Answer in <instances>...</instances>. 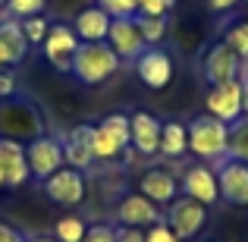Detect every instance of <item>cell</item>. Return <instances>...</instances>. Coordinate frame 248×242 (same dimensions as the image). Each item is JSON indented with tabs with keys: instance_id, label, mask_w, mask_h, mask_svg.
Here are the masks:
<instances>
[{
	"instance_id": "obj_33",
	"label": "cell",
	"mask_w": 248,
	"mask_h": 242,
	"mask_svg": "<svg viewBox=\"0 0 248 242\" xmlns=\"http://www.w3.org/2000/svg\"><path fill=\"white\" fill-rule=\"evenodd\" d=\"M116 242H145V230H139V226H116Z\"/></svg>"
},
{
	"instance_id": "obj_8",
	"label": "cell",
	"mask_w": 248,
	"mask_h": 242,
	"mask_svg": "<svg viewBox=\"0 0 248 242\" xmlns=\"http://www.w3.org/2000/svg\"><path fill=\"white\" fill-rule=\"evenodd\" d=\"M135 76L141 79V85H148L151 91H160L173 82V57L167 54L160 44L145 48L135 57Z\"/></svg>"
},
{
	"instance_id": "obj_9",
	"label": "cell",
	"mask_w": 248,
	"mask_h": 242,
	"mask_svg": "<svg viewBox=\"0 0 248 242\" xmlns=\"http://www.w3.org/2000/svg\"><path fill=\"white\" fill-rule=\"evenodd\" d=\"M242 73V60L236 57V50H230L223 41L211 44L201 57V76L207 85H223V82H236Z\"/></svg>"
},
{
	"instance_id": "obj_23",
	"label": "cell",
	"mask_w": 248,
	"mask_h": 242,
	"mask_svg": "<svg viewBox=\"0 0 248 242\" xmlns=\"http://www.w3.org/2000/svg\"><path fill=\"white\" fill-rule=\"evenodd\" d=\"M135 22H139V32H141V38H145L148 48H154V44H160L167 38V29H170L167 16H141L139 13Z\"/></svg>"
},
{
	"instance_id": "obj_2",
	"label": "cell",
	"mask_w": 248,
	"mask_h": 242,
	"mask_svg": "<svg viewBox=\"0 0 248 242\" xmlns=\"http://www.w3.org/2000/svg\"><path fill=\"white\" fill-rule=\"evenodd\" d=\"M123 66V60L113 54V48H110L107 41H97V44H79V50H76V60H73V73L82 85H101L107 82L110 76L116 73V69Z\"/></svg>"
},
{
	"instance_id": "obj_25",
	"label": "cell",
	"mask_w": 248,
	"mask_h": 242,
	"mask_svg": "<svg viewBox=\"0 0 248 242\" xmlns=\"http://www.w3.org/2000/svg\"><path fill=\"white\" fill-rule=\"evenodd\" d=\"M85 233H88V224L79 217V214H69V217H60L54 226L57 242H82Z\"/></svg>"
},
{
	"instance_id": "obj_17",
	"label": "cell",
	"mask_w": 248,
	"mask_h": 242,
	"mask_svg": "<svg viewBox=\"0 0 248 242\" xmlns=\"http://www.w3.org/2000/svg\"><path fill=\"white\" fill-rule=\"evenodd\" d=\"M139 192L145 198H151L157 208H167L170 201L179 195V182L170 170H160V167H151L139 176Z\"/></svg>"
},
{
	"instance_id": "obj_30",
	"label": "cell",
	"mask_w": 248,
	"mask_h": 242,
	"mask_svg": "<svg viewBox=\"0 0 248 242\" xmlns=\"http://www.w3.org/2000/svg\"><path fill=\"white\" fill-rule=\"evenodd\" d=\"M145 242H182V239L167 226V220H160V224H154V226L145 230Z\"/></svg>"
},
{
	"instance_id": "obj_18",
	"label": "cell",
	"mask_w": 248,
	"mask_h": 242,
	"mask_svg": "<svg viewBox=\"0 0 248 242\" xmlns=\"http://www.w3.org/2000/svg\"><path fill=\"white\" fill-rule=\"evenodd\" d=\"M29 48L31 44L25 41L19 19L13 16L0 19V60H3V66H19L25 60V54H29Z\"/></svg>"
},
{
	"instance_id": "obj_3",
	"label": "cell",
	"mask_w": 248,
	"mask_h": 242,
	"mask_svg": "<svg viewBox=\"0 0 248 242\" xmlns=\"http://www.w3.org/2000/svg\"><path fill=\"white\" fill-rule=\"evenodd\" d=\"M129 148H132L129 113H107L101 123H94V135H91V154H94V161H116Z\"/></svg>"
},
{
	"instance_id": "obj_27",
	"label": "cell",
	"mask_w": 248,
	"mask_h": 242,
	"mask_svg": "<svg viewBox=\"0 0 248 242\" xmlns=\"http://www.w3.org/2000/svg\"><path fill=\"white\" fill-rule=\"evenodd\" d=\"M94 6H101L110 19L139 16V0H94Z\"/></svg>"
},
{
	"instance_id": "obj_22",
	"label": "cell",
	"mask_w": 248,
	"mask_h": 242,
	"mask_svg": "<svg viewBox=\"0 0 248 242\" xmlns=\"http://www.w3.org/2000/svg\"><path fill=\"white\" fill-rule=\"evenodd\" d=\"M220 41L226 44L230 50H236V57L242 63H248V19H236L223 29V38Z\"/></svg>"
},
{
	"instance_id": "obj_21",
	"label": "cell",
	"mask_w": 248,
	"mask_h": 242,
	"mask_svg": "<svg viewBox=\"0 0 248 242\" xmlns=\"http://www.w3.org/2000/svg\"><path fill=\"white\" fill-rule=\"evenodd\" d=\"M63 142V161H66V167H76V170H88L91 163H94V154H91V145L88 142H82L79 135H60Z\"/></svg>"
},
{
	"instance_id": "obj_39",
	"label": "cell",
	"mask_w": 248,
	"mask_h": 242,
	"mask_svg": "<svg viewBox=\"0 0 248 242\" xmlns=\"http://www.w3.org/2000/svg\"><path fill=\"white\" fill-rule=\"evenodd\" d=\"M3 6H6V0H0V10H3Z\"/></svg>"
},
{
	"instance_id": "obj_7",
	"label": "cell",
	"mask_w": 248,
	"mask_h": 242,
	"mask_svg": "<svg viewBox=\"0 0 248 242\" xmlns=\"http://www.w3.org/2000/svg\"><path fill=\"white\" fill-rule=\"evenodd\" d=\"M41 186H44V195H47L50 201H57V205H63V208L82 205L85 192H88V186H85V173L76 170V167H60L57 173H50Z\"/></svg>"
},
{
	"instance_id": "obj_41",
	"label": "cell",
	"mask_w": 248,
	"mask_h": 242,
	"mask_svg": "<svg viewBox=\"0 0 248 242\" xmlns=\"http://www.w3.org/2000/svg\"><path fill=\"white\" fill-rule=\"evenodd\" d=\"M242 3H248V0H242Z\"/></svg>"
},
{
	"instance_id": "obj_1",
	"label": "cell",
	"mask_w": 248,
	"mask_h": 242,
	"mask_svg": "<svg viewBox=\"0 0 248 242\" xmlns=\"http://www.w3.org/2000/svg\"><path fill=\"white\" fill-rule=\"evenodd\" d=\"M188 151L204 163L217 167L220 161L230 154V126L220 123L217 116L201 113L188 123Z\"/></svg>"
},
{
	"instance_id": "obj_6",
	"label": "cell",
	"mask_w": 248,
	"mask_h": 242,
	"mask_svg": "<svg viewBox=\"0 0 248 242\" xmlns=\"http://www.w3.org/2000/svg\"><path fill=\"white\" fill-rule=\"evenodd\" d=\"M79 35L73 32V25L66 22H54L44 38L41 50L47 57V63L57 69V73H73V60H76V50H79Z\"/></svg>"
},
{
	"instance_id": "obj_40",
	"label": "cell",
	"mask_w": 248,
	"mask_h": 242,
	"mask_svg": "<svg viewBox=\"0 0 248 242\" xmlns=\"http://www.w3.org/2000/svg\"><path fill=\"white\" fill-rule=\"evenodd\" d=\"M0 69H3V60H0Z\"/></svg>"
},
{
	"instance_id": "obj_29",
	"label": "cell",
	"mask_w": 248,
	"mask_h": 242,
	"mask_svg": "<svg viewBox=\"0 0 248 242\" xmlns=\"http://www.w3.org/2000/svg\"><path fill=\"white\" fill-rule=\"evenodd\" d=\"M82 242H116V226H110V224H91Z\"/></svg>"
},
{
	"instance_id": "obj_36",
	"label": "cell",
	"mask_w": 248,
	"mask_h": 242,
	"mask_svg": "<svg viewBox=\"0 0 248 242\" xmlns=\"http://www.w3.org/2000/svg\"><path fill=\"white\" fill-rule=\"evenodd\" d=\"M204 3H207V10H211V13H230L239 0H204Z\"/></svg>"
},
{
	"instance_id": "obj_15",
	"label": "cell",
	"mask_w": 248,
	"mask_h": 242,
	"mask_svg": "<svg viewBox=\"0 0 248 242\" xmlns=\"http://www.w3.org/2000/svg\"><path fill=\"white\" fill-rule=\"evenodd\" d=\"M160 129H164V120L148 110H135L129 113V132H132V148L145 158L160 151Z\"/></svg>"
},
{
	"instance_id": "obj_10",
	"label": "cell",
	"mask_w": 248,
	"mask_h": 242,
	"mask_svg": "<svg viewBox=\"0 0 248 242\" xmlns=\"http://www.w3.org/2000/svg\"><path fill=\"white\" fill-rule=\"evenodd\" d=\"M204 110L211 116H217L220 123L232 126L242 116V85L236 82H223V85H207L204 95Z\"/></svg>"
},
{
	"instance_id": "obj_38",
	"label": "cell",
	"mask_w": 248,
	"mask_h": 242,
	"mask_svg": "<svg viewBox=\"0 0 248 242\" xmlns=\"http://www.w3.org/2000/svg\"><path fill=\"white\" fill-rule=\"evenodd\" d=\"M6 189V182H3V167H0V192Z\"/></svg>"
},
{
	"instance_id": "obj_34",
	"label": "cell",
	"mask_w": 248,
	"mask_h": 242,
	"mask_svg": "<svg viewBox=\"0 0 248 242\" xmlns=\"http://www.w3.org/2000/svg\"><path fill=\"white\" fill-rule=\"evenodd\" d=\"M0 242H29V236L10 224H0Z\"/></svg>"
},
{
	"instance_id": "obj_35",
	"label": "cell",
	"mask_w": 248,
	"mask_h": 242,
	"mask_svg": "<svg viewBox=\"0 0 248 242\" xmlns=\"http://www.w3.org/2000/svg\"><path fill=\"white\" fill-rule=\"evenodd\" d=\"M239 85H242V116H248V63H242V73H239Z\"/></svg>"
},
{
	"instance_id": "obj_4",
	"label": "cell",
	"mask_w": 248,
	"mask_h": 242,
	"mask_svg": "<svg viewBox=\"0 0 248 242\" xmlns=\"http://www.w3.org/2000/svg\"><path fill=\"white\" fill-rule=\"evenodd\" d=\"M167 226L176 233L182 242L186 239H195L207 224V208L201 201L188 198V195H176L173 201L167 205V214H164Z\"/></svg>"
},
{
	"instance_id": "obj_26",
	"label": "cell",
	"mask_w": 248,
	"mask_h": 242,
	"mask_svg": "<svg viewBox=\"0 0 248 242\" xmlns=\"http://www.w3.org/2000/svg\"><path fill=\"white\" fill-rule=\"evenodd\" d=\"M19 25H22V35L29 44H44V38H47L50 32V22L44 16H29V19H19Z\"/></svg>"
},
{
	"instance_id": "obj_28",
	"label": "cell",
	"mask_w": 248,
	"mask_h": 242,
	"mask_svg": "<svg viewBox=\"0 0 248 242\" xmlns=\"http://www.w3.org/2000/svg\"><path fill=\"white\" fill-rule=\"evenodd\" d=\"M47 0H6V10L13 19H29V16H41Z\"/></svg>"
},
{
	"instance_id": "obj_24",
	"label": "cell",
	"mask_w": 248,
	"mask_h": 242,
	"mask_svg": "<svg viewBox=\"0 0 248 242\" xmlns=\"http://www.w3.org/2000/svg\"><path fill=\"white\" fill-rule=\"evenodd\" d=\"M226 158L248 163V116H239L230 126V154Z\"/></svg>"
},
{
	"instance_id": "obj_5",
	"label": "cell",
	"mask_w": 248,
	"mask_h": 242,
	"mask_svg": "<svg viewBox=\"0 0 248 242\" xmlns=\"http://www.w3.org/2000/svg\"><path fill=\"white\" fill-rule=\"evenodd\" d=\"M25 161H29V173L35 176L38 182H44L50 173H57L60 167H66L63 161V142L60 135H35L25 145Z\"/></svg>"
},
{
	"instance_id": "obj_31",
	"label": "cell",
	"mask_w": 248,
	"mask_h": 242,
	"mask_svg": "<svg viewBox=\"0 0 248 242\" xmlns=\"http://www.w3.org/2000/svg\"><path fill=\"white\" fill-rule=\"evenodd\" d=\"M173 6H176V0H139L141 16H167Z\"/></svg>"
},
{
	"instance_id": "obj_19",
	"label": "cell",
	"mask_w": 248,
	"mask_h": 242,
	"mask_svg": "<svg viewBox=\"0 0 248 242\" xmlns=\"http://www.w3.org/2000/svg\"><path fill=\"white\" fill-rule=\"evenodd\" d=\"M110 22H113V19H110L107 13L101 10V6H85L79 16H76L73 32L79 35V41H85V44H97V41H107Z\"/></svg>"
},
{
	"instance_id": "obj_14",
	"label": "cell",
	"mask_w": 248,
	"mask_h": 242,
	"mask_svg": "<svg viewBox=\"0 0 248 242\" xmlns=\"http://www.w3.org/2000/svg\"><path fill=\"white\" fill-rule=\"evenodd\" d=\"M107 44L113 48V54L120 57L123 63H135V57L148 48L145 38H141V32H139L135 16L113 19V22H110V32H107Z\"/></svg>"
},
{
	"instance_id": "obj_12",
	"label": "cell",
	"mask_w": 248,
	"mask_h": 242,
	"mask_svg": "<svg viewBox=\"0 0 248 242\" xmlns=\"http://www.w3.org/2000/svg\"><path fill=\"white\" fill-rule=\"evenodd\" d=\"M179 189H182V195H188V198L201 201L204 208H211V205H217V201H220L217 170L207 167V163H192V167H186Z\"/></svg>"
},
{
	"instance_id": "obj_37",
	"label": "cell",
	"mask_w": 248,
	"mask_h": 242,
	"mask_svg": "<svg viewBox=\"0 0 248 242\" xmlns=\"http://www.w3.org/2000/svg\"><path fill=\"white\" fill-rule=\"evenodd\" d=\"M29 242H57V239H54V236H31Z\"/></svg>"
},
{
	"instance_id": "obj_13",
	"label": "cell",
	"mask_w": 248,
	"mask_h": 242,
	"mask_svg": "<svg viewBox=\"0 0 248 242\" xmlns=\"http://www.w3.org/2000/svg\"><path fill=\"white\" fill-rule=\"evenodd\" d=\"M116 220H120V226L148 230V226L160 224L164 214H160V208L154 205L151 198H145L141 192H129V195H123V198L116 201Z\"/></svg>"
},
{
	"instance_id": "obj_20",
	"label": "cell",
	"mask_w": 248,
	"mask_h": 242,
	"mask_svg": "<svg viewBox=\"0 0 248 242\" xmlns=\"http://www.w3.org/2000/svg\"><path fill=\"white\" fill-rule=\"evenodd\" d=\"M188 151V123L179 120H167L160 129V151L164 158H182Z\"/></svg>"
},
{
	"instance_id": "obj_11",
	"label": "cell",
	"mask_w": 248,
	"mask_h": 242,
	"mask_svg": "<svg viewBox=\"0 0 248 242\" xmlns=\"http://www.w3.org/2000/svg\"><path fill=\"white\" fill-rule=\"evenodd\" d=\"M217 186L226 205L248 208V163L223 158L217 163Z\"/></svg>"
},
{
	"instance_id": "obj_16",
	"label": "cell",
	"mask_w": 248,
	"mask_h": 242,
	"mask_svg": "<svg viewBox=\"0 0 248 242\" xmlns=\"http://www.w3.org/2000/svg\"><path fill=\"white\" fill-rule=\"evenodd\" d=\"M0 167H3V182L6 189H19L29 179V161H25V145L16 139L0 135Z\"/></svg>"
},
{
	"instance_id": "obj_32",
	"label": "cell",
	"mask_w": 248,
	"mask_h": 242,
	"mask_svg": "<svg viewBox=\"0 0 248 242\" xmlns=\"http://www.w3.org/2000/svg\"><path fill=\"white\" fill-rule=\"evenodd\" d=\"M13 95H16V76H13L10 69H0V97L10 101Z\"/></svg>"
}]
</instances>
